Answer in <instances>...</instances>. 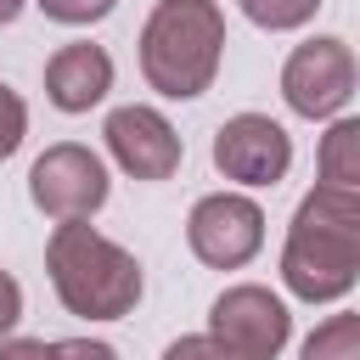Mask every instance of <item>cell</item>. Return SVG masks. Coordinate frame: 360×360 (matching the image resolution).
<instances>
[{"mask_svg":"<svg viewBox=\"0 0 360 360\" xmlns=\"http://www.w3.org/2000/svg\"><path fill=\"white\" fill-rule=\"evenodd\" d=\"M51 349H56V360H118V349L101 343V338H62Z\"/></svg>","mask_w":360,"mask_h":360,"instance_id":"cell-17","label":"cell"},{"mask_svg":"<svg viewBox=\"0 0 360 360\" xmlns=\"http://www.w3.org/2000/svg\"><path fill=\"white\" fill-rule=\"evenodd\" d=\"M101 135H107L112 163H118L129 180H169V174L180 169V158H186L180 129H174L158 107H141V101L112 107L107 124H101Z\"/></svg>","mask_w":360,"mask_h":360,"instance_id":"cell-9","label":"cell"},{"mask_svg":"<svg viewBox=\"0 0 360 360\" xmlns=\"http://www.w3.org/2000/svg\"><path fill=\"white\" fill-rule=\"evenodd\" d=\"M107 191H112L107 163H101L90 146H79V141L45 146V152L34 158V169H28V197H34V208H39L45 219H56V225L96 219L101 202H107Z\"/></svg>","mask_w":360,"mask_h":360,"instance_id":"cell-4","label":"cell"},{"mask_svg":"<svg viewBox=\"0 0 360 360\" xmlns=\"http://www.w3.org/2000/svg\"><path fill=\"white\" fill-rule=\"evenodd\" d=\"M17 321H22V287H17L11 270H0V338H6Z\"/></svg>","mask_w":360,"mask_h":360,"instance_id":"cell-18","label":"cell"},{"mask_svg":"<svg viewBox=\"0 0 360 360\" xmlns=\"http://www.w3.org/2000/svg\"><path fill=\"white\" fill-rule=\"evenodd\" d=\"M112 90V56L90 39L56 45L45 62V101L56 112H90L101 96Z\"/></svg>","mask_w":360,"mask_h":360,"instance_id":"cell-10","label":"cell"},{"mask_svg":"<svg viewBox=\"0 0 360 360\" xmlns=\"http://www.w3.org/2000/svg\"><path fill=\"white\" fill-rule=\"evenodd\" d=\"M51 22H62V28H90V22H101L118 0H34Z\"/></svg>","mask_w":360,"mask_h":360,"instance_id":"cell-14","label":"cell"},{"mask_svg":"<svg viewBox=\"0 0 360 360\" xmlns=\"http://www.w3.org/2000/svg\"><path fill=\"white\" fill-rule=\"evenodd\" d=\"M281 281L304 304H332L354 292L360 281V191L315 186L298 197L287 248H281Z\"/></svg>","mask_w":360,"mask_h":360,"instance_id":"cell-1","label":"cell"},{"mask_svg":"<svg viewBox=\"0 0 360 360\" xmlns=\"http://www.w3.org/2000/svg\"><path fill=\"white\" fill-rule=\"evenodd\" d=\"M321 186H343L360 191V118H332V129L321 135Z\"/></svg>","mask_w":360,"mask_h":360,"instance_id":"cell-11","label":"cell"},{"mask_svg":"<svg viewBox=\"0 0 360 360\" xmlns=\"http://www.w3.org/2000/svg\"><path fill=\"white\" fill-rule=\"evenodd\" d=\"M22 6H28V0H0V28H6V22H17V17H22Z\"/></svg>","mask_w":360,"mask_h":360,"instance_id":"cell-20","label":"cell"},{"mask_svg":"<svg viewBox=\"0 0 360 360\" xmlns=\"http://www.w3.org/2000/svg\"><path fill=\"white\" fill-rule=\"evenodd\" d=\"M242 6V17L253 22V28H264V34H292V28H304L315 11H321V0H236Z\"/></svg>","mask_w":360,"mask_h":360,"instance_id":"cell-13","label":"cell"},{"mask_svg":"<svg viewBox=\"0 0 360 360\" xmlns=\"http://www.w3.org/2000/svg\"><path fill=\"white\" fill-rule=\"evenodd\" d=\"M0 360H56L45 338H0Z\"/></svg>","mask_w":360,"mask_h":360,"instance_id":"cell-19","label":"cell"},{"mask_svg":"<svg viewBox=\"0 0 360 360\" xmlns=\"http://www.w3.org/2000/svg\"><path fill=\"white\" fill-rule=\"evenodd\" d=\"M225 56V11L214 0H158L141 22V79L169 101H197Z\"/></svg>","mask_w":360,"mask_h":360,"instance_id":"cell-3","label":"cell"},{"mask_svg":"<svg viewBox=\"0 0 360 360\" xmlns=\"http://www.w3.org/2000/svg\"><path fill=\"white\" fill-rule=\"evenodd\" d=\"M163 360H231L208 332H191V338H174L169 349H163Z\"/></svg>","mask_w":360,"mask_h":360,"instance_id":"cell-16","label":"cell"},{"mask_svg":"<svg viewBox=\"0 0 360 360\" xmlns=\"http://www.w3.org/2000/svg\"><path fill=\"white\" fill-rule=\"evenodd\" d=\"M214 169L236 186H276L292 169V135L270 112H236L214 129Z\"/></svg>","mask_w":360,"mask_h":360,"instance_id":"cell-8","label":"cell"},{"mask_svg":"<svg viewBox=\"0 0 360 360\" xmlns=\"http://www.w3.org/2000/svg\"><path fill=\"white\" fill-rule=\"evenodd\" d=\"M186 248L208 270H242L264 248V208L242 191H208L186 214Z\"/></svg>","mask_w":360,"mask_h":360,"instance_id":"cell-7","label":"cell"},{"mask_svg":"<svg viewBox=\"0 0 360 360\" xmlns=\"http://www.w3.org/2000/svg\"><path fill=\"white\" fill-rule=\"evenodd\" d=\"M45 276H51L62 309L79 315V321H124L146 292L141 259L129 248H118L112 236H101L90 219H73V225L51 231Z\"/></svg>","mask_w":360,"mask_h":360,"instance_id":"cell-2","label":"cell"},{"mask_svg":"<svg viewBox=\"0 0 360 360\" xmlns=\"http://www.w3.org/2000/svg\"><path fill=\"white\" fill-rule=\"evenodd\" d=\"M298 360H360V315H354V309L326 315V321L304 338Z\"/></svg>","mask_w":360,"mask_h":360,"instance_id":"cell-12","label":"cell"},{"mask_svg":"<svg viewBox=\"0 0 360 360\" xmlns=\"http://www.w3.org/2000/svg\"><path fill=\"white\" fill-rule=\"evenodd\" d=\"M281 101L298 118H343V107L354 101V51L338 34H315L304 39L287 62H281Z\"/></svg>","mask_w":360,"mask_h":360,"instance_id":"cell-5","label":"cell"},{"mask_svg":"<svg viewBox=\"0 0 360 360\" xmlns=\"http://www.w3.org/2000/svg\"><path fill=\"white\" fill-rule=\"evenodd\" d=\"M208 338L231 354V360H276L292 338V315L287 304L259 287V281H236L214 298L208 309Z\"/></svg>","mask_w":360,"mask_h":360,"instance_id":"cell-6","label":"cell"},{"mask_svg":"<svg viewBox=\"0 0 360 360\" xmlns=\"http://www.w3.org/2000/svg\"><path fill=\"white\" fill-rule=\"evenodd\" d=\"M22 135H28V107L11 84H0V163L22 146Z\"/></svg>","mask_w":360,"mask_h":360,"instance_id":"cell-15","label":"cell"}]
</instances>
